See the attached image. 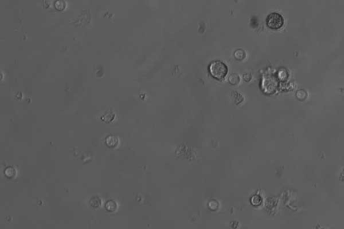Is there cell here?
Returning <instances> with one entry per match:
<instances>
[{"label":"cell","mask_w":344,"mask_h":229,"mask_svg":"<svg viewBox=\"0 0 344 229\" xmlns=\"http://www.w3.org/2000/svg\"><path fill=\"white\" fill-rule=\"evenodd\" d=\"M229 81L232 85H237L239 81H240V77H239V76L237 74L232 73L229 77Z\"/></svg>","instance_id":"4"},{"label":"cell","mask_w":344,"mask_h":229,"mask_svg":"<svg viewBox=\"0 0 344 229\" xmlns=\"http://www.w3.org/2000/svg\"><path fill=\"white\" fill-rule=\"evenodd\" d=\"M284 20L282 16L278 13L273 12L267 17L266 24L270 28L273 30H278L284 25Z\"/></svg>","instance_id":"2"},{"label":"cell","mask_w":344,"mask_h":229,"mask_svg":"<svg viewBox=\"0 0 344 229\" xmlns=\"http://www.w3.org/2000/svg\"><path fill=\"white\" fill-rule=\"evenodd\" d=\"M209 69L211 75L218 80L224 79L228 73L227 65L221 61H214L212 62Z\"/></svg>","instance_id":"1"},{"label":"cell","mask_w":344,"mask_h":229,"mask_svg":"<svg viewBox=\"0 0 344 229\" xmlns=\"http://www.w3.org/2000/svg\"><path fill=\"white\" fill-rule=\"evenodd\" d=\"M234 57L238 61H243L246 57V53L243 50L238 49L235 52Z\"/></svg>","instance_id":"3"}]
</instances>
